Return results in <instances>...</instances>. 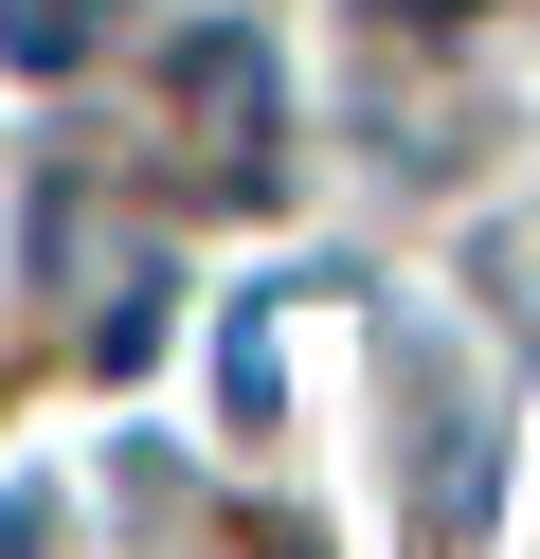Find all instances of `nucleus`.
Instances as JSON below:
<instances>
[{"label": "nucleus", "instance_id": "nucleus-1", "mask_svg": "<svg viewBox=\"0 0 540 559\" xmlns=\"http://www.w3.org/2000/svg\"><path fill=\"white\" fill-rule=\"evenodd\" d=\"M180 109H199V163L216 181H271V55L216 19V37H180Z\"/></svg>", "mask_w": 540, "mask_h": 559}, {"label": "nucleus", "instance_id": "nucleus-2", "mask_svg": "<svg viewBox=\"0 0 540 559\" xmlns=\"http://www.w3.org/2000/svg\"><path fill=\"white\" fill-rule=\"evenodd\" d=\"M0 55H19V73H72V55H91V0H0Z\"/></svg>", "mask_w": 540, "mask_h": 559}, {"label": "nucleus", "instance_id": "nucleus-3", "mask_svg": "<svg viewBox=\"0 0 540 559\" xmlns=\"http://www.w3.org/2000/svg\"><path fill=\"white\" fill-rule=\"evenodd\" d=\"M36 542H55V506H36V487H19V506H0V559H36Z\"/></svg>", "mask_w": 540, "mask_h": 559}, {"label": "nucleus", "instance_id": "nucleus-4", "mask_svg": "<svg viewBox=\"0 0 540 559\" xmlns=\"http://www.w3.org/2000/svg\"><path fill=\"white\" fill-rule=\"evenodd\" d=\"M396 19H468V0H396Z\"/></svg>", "mask_w": 540, "mask_h": 559}]
</instances>
